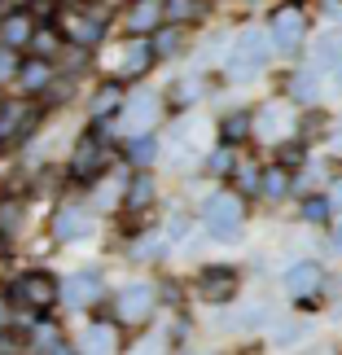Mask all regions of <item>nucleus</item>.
<instances>
[{
  "instance_id": "nucleus-44",
  "label": "nucleus",
  "mask_w": 342,
  "mask_h": 355,
  "mask_svg": "<svg viewBox=\"0 0 342 355\" xmlns=\"http://www.w3.org/2000/svg\"><path fill=\"white\" fill-rule=\"evenodd\" d=\"M0 324H9V307H5V298H0Z\"/></svg>"
},
{
  "instance_id": "nucleus-27",
  "label": "nucleus",
  "mask_w": 342,
  "mask_h": 355,
  "mask_svg": "<svg viewBox=\"0 0 342 355\" xmlns=\"http://www.w3.org/2000/svg\"><path fill=\"white\" fill-rule=\"evenodd\" d=\"M202 162H207V171H211V175H224V180H228L232 171H237V154H232V145H220V149H211V154L202 158Z\"/></svg>"
},
{
  "instance_id": "nucleus-7",
  "label": "nucleus",
  "mask_w": 342,
  "mask_h": 355,
  "mask_svg": "<svg viewBox=\"0 0 342 355\" xmlns=\"http://www.w3.org/2000/svg\"><path fill=\"white\" fill-rule=\"evenodd\" d=\"M62 303L66 307H92L101 303V272L97 268H79L62 281Z\"/></svg>"
},
{
  "instance_id": "nucleus-39",
  "label": "nucleus",
  "mask_w": 342,
  "mask_h": 355,
  "mask_svg": "<svg viewBox=\"0 0 342 355\" xmlns=\"http://www.w3.org/2000/svg\"><path fill=\"white\" fill-rule=\"evenodd\" d=\"M18 215H22V207H18V202H9V207L0 211V237H5V233H13V228H18Z\"/></svg>"
},
{
  "instance_id": "nucleus-29",
  "label": "nucleus",
  "mask_w": 342,
  "mask_h": 355,
  "mask_svg": "<svg viewBox=\"0 0 342 355\" xmlns=\"http://www.w3.org/2000/svg\"><path fill=\"white\" fill-rule=\"evenodd\" d=\"M66 35L75 40V44H84V49H92L101 40V22H88V18H75L71 26H66Z\"/></svg>"
},
{
  "instance_id": "nucleus-26",
  "label": "nucleus",
  "mask_w": 342,
  "mask_h": 355,
  "mask_svg": "<svg viewBox=\"0 0 342 355\" xmlns=\"http://www.w3.org/2000/svg\"><path fill=\"white\" fill-rule=\"evenodd\" d=\"M259 193H264V198H285V193H290V171H285L281 162H277V167H268L264 180H259Z\"/></svg>"
},
{
  "instance_id": "nucleus-24",
  "label": "nucleus",
  "mask_w": 342,
  "mask_h": 355,
  "mask_svg": "<svg viewBox=\"0 0 342 355\" xmlns=\"http://www.w3.org/2000/svg\"><path fill=\"white\" fill-rule=\"evenodd\" d=\"M167 254V233H145L132 241V263H158V259Z\"/></svg>"
},
{
  "instance_id": "nucleus-5",
  "label": "nucleus",
  "mask_w": 342,
  "mask_h": 355,
  "mask_svg": "<svg viewBox=\"0 0 342 355\" xmlns=\"http://www.w3.org/2000/svg\"><path fill=\"white\" fill-rule=\"evenodd\" d=\"M268 40H272V49H277V53H285V58L303 49V40H307V18H303V9L285 5V9L272 13V31H268Z\"/></svg>"
},
{
  "instance_id": "nucleus-41",
  "label": "nucleus",
  "mask_w": 342,
  "mask_h": 355,
  "mask_svg": "<svg viewBox=\"0 0 342 355\" xmlns=\"http://www.w3.org/2000/svg\"><path fill=\"white\" fill-rule=\"evenodd\" d=\"M330 241H334V250H338V254H342V220H338V224H334V233H330Z\"/></svg>"
},
{
  "instance_id": "nucleus-1",
  "label": "nucleus",
  "mask_w": 342,
  "mask_h": 355,
  "mask_svg": "<svg viewBox=\"0 0 342 355\" xmlns=\"http://www.w3.org/2000/svg\"><path fill=\"white\" fill-rule=\"evenodd\" d=\"M241 220H246V207L237 193H228V189H215V193L202 202V224H207V233L220 241V245H237L241 241Z\"/></svg>"
},
{
  "instance_id": "nucleus-38",
  "label": "nucleus",
  "mask_w": 342,
  "mask_h": 355,
  "mask_svg": "<svg viewBox=\"0 0 342 355\" xmlns=\"http://www.w3.org/2000/svg\"><path fill=\"white\" fill-rule=\"evenodd\" d=\"M237 180H241V193H259L264 171H259V167H237Z\"/></svg>"
},
{
  "instance_id": "nucleus-16",
  "label": "nucleus",
  "mask_w": 342,
  "mask_h": 355,
  "mask_svg": "<svg viewBox=\"0 0 342 355\" xmlns=\"http://www.w3.org/2000/svg\"><path fill=\"white\" fill-rule=\"evenodd\" d=\"M128 26L136 35H149L158 26H167V13H162V0H136L132 13H128Z\"/></svg>"
},
{
  "instance_id": "nucleus-47",
  "label": "nucleus",
  "mask_w": 342,
  "mask_h": 355,
  "mask_svg": "<svg viewBox=\"0 0 342 355\" xmlns=\"http://www.w3.org/2000/svg\"><path fill=\"white\" fill-rule=\"evenodd\" d=\"M338 320H342V307H338Z\"/></svg>"
},
{
  "instance_id": "nucleus-36",
  "label": "nucleus",
  "mask_w": 342,
  "mask_h": 355,
  "mask_svg": "<svg viewBox=\"0 0 342 355\" xmlns=\"http://www.w3.org/2000/svg\"><path fill=\"white\" fill-rule=\"evenodd\" d=\"M194 5H198V0H162V13H167V22L176 26V18H194V13H198Z\"/></svg>"
},
{
  "instance_id": "nucleus-32",
  "label": "nucleus",
  "mask_w": 342,
  "mask_h": 355,
  "mask_svg": "<svg viewBox=\"0 0 342 355\" xmlns=\"http://www.w3.org/2000/svg\"><path fill=\"white\" fill-rule=\"evenodd\" d=\"M290 97H294V101H311V97H320L316 75H311V71H298V75L290 79Z\"/></svg>"
},
{
  "instance_id": "nucleus-37",
  "label": "nucleus",
  "mask_w": 342,
  "mask_h": 355,
  "mask_svg": "<svg viewBox=\"0 0 342 355\" xmlns=\"http://www.w3.org/2000/svg\"><path fill=\"white\" fill-rule=\"evenodd\" d=\"M18 58H13V49H5L0 44V84H9V79H18Z\"/></svg>"
},
{
  "instance_id": "nucleus-2",
  "label": "nucleus",
  "mask_w": 342,
  "mask_h": 355,
  "mask_svg": "<svg viewBox=\"0 0 342 355\" xmlns=\"http://www.w3.org/2000/svg\"><path fill=\"white\" fill-rule=\"evenodd\" d=\"M272 58V40L264 31H255V26H246V31H237V44H232L228 53V75L232 84H246L250 75H259Z\"/></svg>"
},
{
  "instance_id": "nucleus-34",
  "label": "nucleus",
  "mask_w": 342,
  "mask_h": 355,
  "mask_svg": "<svg viewBox=\"0 0 342 355\" xmlns=\"http://www.w3.org/2000/svg\"><path fill=\"white\" fill-rule=\"evenodd\" d=\"M198 97H202V84H198V79H189V84H176V88H171V101L180 105V110H185V105H194Z\"/></svg>"
},
{
  "instance_id": "nucleus-35",
  "label": "nucleus",
  "mask_w": 342,
  "mask_h": 355,
  "mask_svg": "<svg viewBox=\"0 0 342 355\" xmlns=\"http://www.w3.org/2000/svg\"><path fill=\"white\" fill-rule=\"evenodd\" d=\"M189 233H194V220H189L185 211H176L171 220H167V241H185Z\"/></svg>"
},
{
  "instance_id": "nucleus-14",
  "label": "nucleus",
  "mask_w": 342,
  "mask_h": 355,
  "mask_svg": "<svg viewBox=\"0 0 342 355\" xmlns=\"http://www.w3.org/2000/svg\"><path fill=\"white\" fill-rule=\"evenodd\" d=\"M311 71H325V75L342 71V31H325L311 44Z\"/></svg>"
},
{
  "instance_id": "nucleus-33",
  "label": "nucleus",
  "mask_w": 342,
  "mask_h": 355,
  "mask_svg": "<svg viewBox=\"0 0 342 355\" xmlns=\"http://www.w3.org/2000/svg\"><path fill=\"white\" fill-rule=\"evenodd\" d=\"M330 215H334V202L330 198H307L303 202V220L307 224H330Z\"/></svg>"
},
{
  "instance_id": "nucleus-18",
  "label": "nucleus",
  "mask_w": 342,
  "mask_h": 355,
  "mask_svg": "<svg viewBox=\"0 0 342 355\" xmlns=\"http://www.w3.org/2000/svg\"><path fill=\"white\" fill-rule=\"evenodd\" d=\"M285 128H290V110H285L281 101H272L255 114V136H264V141H281Z\"/></svg>"
},
{
  "instance_id": "nucleus-8",
  "label": "nucleus",
  "mask_w": 342,
  "mask_h": 355,
  "mask_svg": "<svg viewBox=\"0 0 342 355\" xmlns=\"http://www.w3.org/2000/svg\"><path fill=\"white\" fill-rule=\"evenodd\" d=\"M154 58H158V49H154V40H149V35L128 40V44H123V58L114 66V79H141L149 66H154Z\"/></svg>"
},
{
  "instance_id": "nucleus-6",
  "label": "nucleus",
  "mask_w": 342,
  "mask_h": 355,
  "mask_svg": "<svg viewBox=\"0 0 342 355\" xmlns=\"http://www.w3.org/2000/svg\"><path fill=\"white\" fill-rule=\"evenodd\" d=\"M320 285H325V268L316 259H298V263H290L281 272V290L290 298H298V303H311L320 294Z\"/></svg>"
},
{
  "instance_id": "nucleus-25",
  "label": "nucleus",
  "mask_w": 342,
  "mask_h": 355,
  "mask_svg": "<svg viewBox=\"0 0 342 355\" xmlns=\"http://www.w3.org/2000/svg\"><path fill=\"white\" fill-rule=\"evenodd\" d=\"M250 132H255V114H246V110H232L228 119H220V136H224V145H237V141H246Z\"/></svg>"
},
{
  "instance_id": "nucleus-23",
  "label": "nucleus",
  "mask_w": 342,
  "mask_h": 355,
  "mask_svg": "<svg viewBox=\"0 0 342 355\" xmlns=\"http://www.w3.org/2000/svg\"><path fill=\"white\" fill-rule=\"evenodd\" d=\"M31 35H35V26L26 13H9L5 22H0V44L5 49H18V44H31Z\"/></svg>"
},
{
  "instance_id": "nucleus-10",
  "label": "nucleus",
  "mask_w": 342,
  "mask_h": 355,
  "mask_svg": "<svg viewBox=\"0 0 342 355\" xmlns=\"http://www.w3.org/2000/svg\"><path fill=\"white\" fill-rule=\"evenodd\" d=\"M119 351V334L110 320H92L75 334V355H114Z\"/></svg>"
},
{
  "instance_id": "nucleus-45",
  "label": "nucleus",
  "mask_w": 342,
  "mask_h": 355,
  "mask_svg": "<svg viewBox=\"0 0 342 355\" xmlns=\"http://www.w3.org/2000/svg\"><path fill=\"white\" fill-rule=\"evenodd\" d=\"M334 92L342 97V71H334Z\"/></svg>"
},
{
  "instance_id": "nucleus-13",
  "label": "nucleus",
  "mask_w": 342,
  "mask_h": 355,
  "mask_svg": "<svg viewBox=\"0 0 342 355\" xmlns=\"http://www.w3.org/2000/svg\"><path fill=\"white\" fill-rule=\"evenodd\" d=\"M31 123H35V114H31L26 101H5L0 105V145H13Z\"/></svg>"
},
{
  "instance_id": "nucleus-40",
  "label": "nucleus",
  "mask_w": 342,
  "mask_h": 355,
  "mask_svg": "<svg viewBox=\"0 0 342 355\" xmlns=\"http://www.w3.org/2000/svg\"><path fill=\"white\" fill-rule=\"evenodd\" d=\"M132 355H162V334H149L145 343H136Z\"/></svg>"
},
{
  "instance_id": "nucleus-42",
  "label": "nucleus",
  "mask_w": 342,
  "mask_h": 355,
  "mask_svg": "<svg viewBox=\"0 0 342 355\" xmlns=\"http://www.w3.org/2000/svg\"><path fill=\"white\" fill-rule=\"evenodd\" d=\"M330 202H334V211H342V180L334 184V193H330Z\"/></svg>"
},
{
  "instance_id": "nucleus-3",
  "label": "nucleus",
  "mask_w": 342,
  "mask_h": 355,
  "mask_svg": "<svg viewBox=\"0 0 342 355\" xmlns=\"http://www.w3.org/2000/svg\"><path fill=\"white\" fill-rule=\"evenodd\" d=\"M154 303H158V290L149 281H128L110 298V320L114 324H145L154 316Z\"/></svg>"
},
{
  "instance_id": "nucleus-21",
  "label": "nucleus",
  "mask_w": 342,
  "mask_h": 355,
  "mask_svg": "<svg viewBox=\"0 0 342 355\" xmlns=\"http://www.w3.org/2000/svg\"><path fill=\"white\" fill-rule=\"evenodd\" d=\"M119 110H123V88H119V79L114 84H101L97 88V97H92V105H88V114L97 119V123H105V119H119Z\"/></svg>"
},
{
  "instance_id": "nucleus-15",
  "label": "nucleus",
  "mask_w": 342,
  "mask_h": 355,
  "mask_svg": "<svg viewBox=\"0 0 342 355\" xmlns=\"http://www.w3.org/2000/svg\"><path fill=\"white\" fill-rule=\"evenodd\" d=\"M101 167H105V149L97 145V132L79 136V149H75V158H71V171L75 175H97Z\"/></svg>"
},
{
  "instance_id": "nucleus-31",
  "label": "nucleus",
  "mask_w": 342,
  "mask_h": 355,
  "mask_svg": "<svg viewBox=\"0 0 342 355\" xmlns=\"http://www.w3.org/2000/svg\"><path fill=\"white\" fill-rule=\"evenodd\" d=\"M154 49H158V58H176V53H185V44H180V31L167 22L162 31L154 35Z\"/></svg>"
},
{
  "instance_id": "nucleus-19",
  "label": "nucleus",
  "mask_w": 342,
  "mask_h": 355,
  "mask_svg": "<svg viewBox=\"0 0 342 355\" xmlns=\"http://www.w3.org/2000/svg\"><path fill=\"white\" fill-rule=\"evenodd\" d=\"M232 324H237L241 334H259V329H268V324H277V307L272 303H250V307H241L237 316H232Z\"/></svg>"
},
{
  "instance_id": "nucleus-28",
  "label": "nucleus",
  "mask_w": 342,
  "mask_h": 355,
  "mask_svg": "<svg viewBox=\"0 0 342 355\" xmlns=\"http://www.w3.org/2000/svg\"><path fill=\"white\" fill-rule=\"evenodd\" d=\"M307 334H311L307 320H277V329H272V343H277V347H294L298 338H307Z\"/></svg>"
},
{
  "instance_id": "nucleus-4",
  "label": "nucleus",
  "mask_w": 342,
  "mask_h": 355,
  "mask_svg": "<svg viewBox=\"0 0 342 355\" xmlns=\"http://www.w3.org/2000/svg\"><path fill=\"white\" fill-rule=\"evenodd\" d=\"M9 298L22 303V307H31V311H49L62 298V281H53L49 272H22V277L13 281Z\"/></svg>"
},
{
  "instance_id": "nucleus-17",
  "label": "nucleus",
  "mask_w": 342,
  "mask_h": 355,
  "mask_svg": "<svg viewBox=\"0 0 342 355\" xmlns=\"http://www.w3.org/2000/svg\"><path fill=\"white\" fill-rule=\"evenodd\" d=\"M123 158H128L136 171L154 167V162L162 158V145H158V136H149V132H145V136H132V141L123 145Z\"/></svg>"
},
{
  "instance_id": "nucleus-11",
  "label": "nucleus",
  "mask_w": 342,
  "mask_h": 355,
  "mask_svg": "<svg viewBox=\"0 0 342 355\" xmlns=\"http://www.w3.org/2000/svg\"><path fill=\"white\" fill-rule=\"evenodd\" d=\"M198 294L207 298V303H228L232 294H237V268H202L198 272Z\"/></svg>"
},
{
  "instance_id": "nucleus-46",
  "label": "nucleus",
  "mask_w": 342,
  "mask_h": 355,
  "mask_svg": "<svg viewBox=\"0 0 342 355\" xmlns=\"http://www.w3.org/2000/svg\"><path fill=\"white\" fill-rule=\"evenodd\" d=\"M334 145H338V149H342V136H338V141H334Z\"/></svg>"
},
{
  "instance_id": "nucleus-20",
  "label": "nucleus",
  "mask_w": 342,
  "mask_h": 355,
  "mask_svg": "<svg viewBox=\"0 0 342 355\" xmlns=\"http://www.w3.org/2000/svg\"><path fill=\"white\" fill-rule=\"evenodd\" d=\"M18 84H22V92H44L53 84V62H44V58L22 62L18 66Z\"/></svg>"
},
{
  "instance_id": "nucleus-43",
  "label": "nucleus",
  "mask_w": 342,
  "mask_h": 355,
  "mask_svg": "<svg viewBox=\"0 0 342 355\" xmlns=\"http://www.w3.org/2000/svg\"><path fill=\"white\" fill-rule=\"evenodd\" d=\"M330 18H334V22H342V5H338V0L330 5Z\"/></svg>"
},
{
  "instance_id": "nucleus-30",
  "label": "nucleus",
  "mask_w": 342,
  "mask_h": 355,
  "mask_svg": "<svg viewBox=\"0 0 342 355\" xmlns=\"http://www.w3.org/2000/svg\"><path fill=\"white\" fill-rule=\"evenodd\" d=\"M31 49H35V58H40V53H44V62H49L53 53L62 49V35L53 31V26H35V35H31Z\"/></svg>"
},
{
  "instance_id": "nucleus-12",
  "label": "nucleus",
  "mask_w": 342,
  "mask_h": 355,
  "mask_svg": "<svg viewBox=\"0 0 342 355\" xmlns=\"http://www.w3.org/2000/svg\"><path fill=\"white\" fill-rule=\"evenodd\" d=\"M53 241H79V237H88L92 233V211H84V207H58V215H53Z\"/></svg>"
},
{
  "instance_id": "nucleus-22",
  "label": "nucleus",
  "mask_w": 342,
  "mask_h": 355,
  "mask_svg": "<svg viewBox=\"0 0 342 355\" xmlns=\"http://www.w3.org/2000/svg\"><path fill=\"white\" fill-rule=\"evenodd\" d=\"M154 198H158L154 175H149V171H136L132 184H128V193H123V207H128V211H141V207H149Z\"/></svg>"
},
{
  "instance_id": "nucleus-9",
  "label": "nucleus",
  "mask_w": 342,
  "mask_h": 355,
  "mask_svg": "<svg viewBox=\"0 0 342 355\" xmlns=\"http://www.w3.org/2000/svg\"><path fill=\"white\" fill-rule=\"evenodd\" d=\"M158 92H132V101L119 110V123L128 128L132 136H145V128H154V119H158Z\"/></svg>"
}]
</instances>
